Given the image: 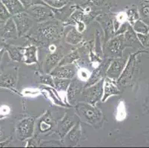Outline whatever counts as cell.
Masks as SVG:
<instances>
[{
    "label": "cell",
    "mask_w": 149,
    "mask_h": 148,
    "mask_svg": "<svg viewBox=\"0 0 149 148\" xmlns=\"http://www.w3.org/2000/svg\"><path fill=\"white\" fill-rule=\"evenodd\" d=\"M126 63L127 59H123L122 57L112 59L107 70V77H109L110 79L116 81L121 76Z\"/></svg>",
    "instance_id": "cell-10"
},
{
    "label": "cell",
    "mask_w": 149,
    "mask_h": 148,
    "mask_svg": "<svg viewBox=\"0 0 149 148\" xmlns=\"http://www.w3.org/2000/svg\"><path fill=\"white\" fill-rule=\"evenodd\" d=\"M22 4L23 7L25 8V10L31 7L36 5H46L42 0H19Z\"/></svg>",
    "instance_id": "cell-34"
},
{
    "label": "cell",
    "mask_w": 149,
    "mask_h": 148,
    "mask_svg": "<svg viewBox=\"0 0 149 148\" xmlns=\"http://www.w3.org/2000/svg\"><path fill=\"white\" fill-rule=\"evenodd\" d=\"M70 79L54 77V88L59 92H65L70 83Z\"/></svg>",
    "instance_id": "cell-26"
},
{
    "label": "cell",
    "mask_w": 149,
    "mask_h": 148,
    "mask_svg": "<svg viewBox=\"0 0 149 148\" xmlns=\"http://www.w3.org/2000/svg\"><path fill=\"white\" fill-rule=\"evenodd\" d=\"M11 17V14L9 13L6 7L0 0V20L2 22H6L7 20H8Z\"/></svg>",
    "instance_id": "cell-33"
},
{
    "label": "cell",
    "mask_w": 149,
    "mask_h": 148,
    "mask_svg": "<svg viewBox=\"0 0 149 148\" xmlns=\"http://www.w3.org/2000/svg\"><path fill=\"white\" fill-rule=\"evenodd\" d=\"M97 21L100 23L105 31V42L106 43L109 39L115 36L113 18L108 15H105V16H100V17H98Z\"/></svg>",
    "instance_id": "cell-15"
},
{
    "label": "cell",
    "mask_w": 149,
    "mask_h": 148,
    "mask_svg": "<svg viewBox=\"0 0 149 148\" xmlns=\"http://www.w3.org/2000/svg\"><path fill=\"white\" fill-rule=\"evenodd\" d=\"M5 51L8 52L10 59L14 62H23V47H18L13 45H5Z\"/></svg>",
    "instance_id": "cell-23"
},
{
    "label": "cell",
    "mask_w": 149,
    "mask_h": 148,
    "mask_svg": "<svg viewBox=\"0 0 149 148\" xmlns=\"http://www.w3.org/2000/svg\"><path fill=\"white\" fill-rule=\"evenodd\" d=\"M62 59V55L61 53L53 52L48 54L46 56V59L44 62V70L46 73H49L56 65L59 63L61 59Z\"/></svg>",
    "instance_id": "cell-17"
},
{
    "label": "cell",
    "mask_w": 149,
    "mask_h": 148,
    "mask_svg": "<svg viewBox=\"0 0 149 148\" xmlns=\"http://www.w3.org/2000/svg\"><path fill=\"white\" fill-rule=\"evenodd\" d=\"M76 24H77V26L76 29L79 31V33H82L83 32L85 29V23L82 21H79V22H77L76 23Z\"/></svg>",
    "instance_id": "cell-40"
},
{
    "label": "cell",
    "mask_w": 149,
    "mask_h": 148,
    "mask_svg": "<svg viewBox=\"0 0 149 148\" xmlns=\"http://www.w3.org/2000/svg\"><path fill=\"white\" fill-rule=\"evenodd\" d=\"M82 40V34L77 31L75 28H73L69 31L65 38L66 42H68V44H73V45L79 44Z\"/></svg>",
    "instance_id": "cell-25"
},
{
    "label": "cell",
    "mask_w": 149,
    "mask_h": 148,
    "mask_svg": "<svg viewBox=\"0 0 149 148\" xmlns=\"http://www.w3.org/2000/svg\"><path fill=\"white\" fill-rule=\"evenodd\" d=\"M137 38L139 39V42L141 43L142 46L143 47H149V33L146 34H141V33H136Z\"/></svg>",
    "instance_id": "cell-37"
},
{
    "label": "cell",
    "mask_w": 149,
    "mask_h": 148,
    "mask_svg": "<svg viewBox=\"0 0 149 148\" xmlns=\"http://www.w3.org/2000/svg\"><path fill=\"white\" fill-rule=\"evenodd\" d=\"M125 118V108L124 104L121 103L119 104L118 109H117V114H116V119L119 121H122Z\"/></svg>",
    "instance_id": "cell-38"
},
{
    "label": "cell",
    "mask_w": 149,
    "mask_h": 148,
    "mask_svg": "<svg viewBox=\"0 0 149 148\" xmlns=\"http://www.w3.org/2000/svg\"><path fill=\"white\" fill-rule=\"evenodd\" d=\"M10 145V141H7V142H1L0 143V147H5V145Z\"/></svg>",
    "instance_id": "cell-43"
},
{
    "label": "cell",
    "mask_w": 149,
    "mask_h": 148,
    "mask_svg": "<svg viewBox=\"0 0 149 148\" xmlns=\"http://www.w3.org/2000/svg\"><path fill=\"white\" fill-rule=\"evenodd\" d=\"M17 69L10 70L8 72L2 73L0 75V88H8L14 92H17V83L18 76H17Z\"/></svg>",
    "instance_id": "cell-11"
},
{
    "label": "cell",
    "mask_w": 149,
    "mask_h": 148,
    "mask_svg": "<svg viewBox=\"0 0 149 148\" xmlns=\"http://www.w3.org/2000/svg\"><path fill=\"white\" fill-rule=\"evenodd\" d=\"M125 47H139L142 46L137 38L136 33L134 31L132 26L128 24V29L124 33Z\"/></svg>",
    "instance_id": "cell-16"
},
{
    "label": "cell",
    "mask_w": 149,
    "mask_h": 148,
    "mask_svg": "<svg viewBox=\"0 0 149 148\" xmlns=\"http://www.w3.org/2000/svg\"><path fill=\"white\" fill-rule=\"evenodd\" d=\"M52 127V123H51V119L50 117V115H47L45 116L39 124V129H40L41 133L48 132V130H51Z\"/></svg>",
    "instance_id": "cell-28"
},
{
    "label": "cell",
    "mask_w": 149,
    "mask_h": 148,
    "mask_svg": "<svg viewBox=\"0 0 149 148\" xmlns=\"http://www.w3.org/2000/svg\"><path fill=\"white\" fill-rule=\"evenodd\" d=\"M35 120L33 117H28L22 119L17 126V137L19 140H25L31 138L34 132Z\"/></svg>",
    "instance_id": "cell-8"
},
{
    "label": "cell",
    "mask_w": 149,
    "mask_h": 148,
    "mask_svg": "<svg viewBox=\"0 0 149 148\" xmlns=\"http://www.w3.org/2000/svg\"><path fill=\"white\" fill-rule=\"evenodd\" d=\"M68 141L70 145H77L81 136V126L79 123L76 124L68 133Z\"/></svg>",
    "instance_id": "cell-24"
},
{
    "label": "cell",
    "mask_w": 149,
    "mask_h": 148,
    "mask_svg": "<svg viewBox=\"0 0 149 148\" xmlns=\"http://www.w3.org/2000/svg\"><path fill=\"white\" fill-rule=\"evenodd\" d=\"M2 136H3V133L2 132V130H1V128H0V138H2Z\"/></svg>",
    "instance_id": "cell-44"
},
{
    "label": "cell",
    "mask_w": 149,
    "mask_h": 148,
    "mask_svg": "<svg viewBox=\"0 0 149 148\" xmlns=\"http://www.w3.org/2000/svg\"><path fill=\"white\" fill-rule=\"evenodd\" d=\"M103 81L104 80L102 79L91 86L83 88L82 95L85 97L86 102L95 105L102 99L103 95Z\"/></svg>",
    "instance_id": "cell-6"
},
{
    "label": "cell",
    "mask_w": 149,
    "mask_h": 148,
    "mask_svg": "<svg viewBox=\"0 0 149 148\" xmlns=\"http://www.w3.org/2000/svg\"><path fill=\"white\" fill-rule=\"evenodd\" d=\"M139 13H140L142 19H149V4L148 3L141 4L140 9H139Z\"/></svg>",
    "instance_id": "cell-35"
},
{
    "label": "cell",
    "mask_w": 149,
    "mask_h": 148,
    "mask_svg": "<svg viewBox=\"0 0 149 148\" xmlns=\"http://www.w3.org/2000/svg\"><path fill=\"white\" fill-rule=\"evenodd\" d=\"M25 11L37 22H44L54 19L53 9L47 5H36L27 9Z\"/></svg>",
    "instance_id": "cell-3"
},
{
    "label": "cell",
    "mask_w": 149,
    "mask_h": 148,
    "mask_svg": "<svg viewBox=\"0 0 149 148\" xmlns=\"http://www.w3.org/2000/svg\"><path fill=\"white\" fill-rule=\"evenodd\" d=\"M39 82L41 84L45 85H49V86L54 88V78L51 74L48 73H45V74H42L40 76V79H39Z\"/></svg>",
    "instance_id": "cell-32"
},
{
    "label": "cell",
    "mask_w": 149,
    "mask_h": 148,
    "mask_svg": "<svg viewBox=\"0 0 149 148\" xmlns=\"http://www.w3.org/2000/svg\"><path fill=\"white\" fill-rule=\"evenodd\" d=\"M75 124V119L73 116H64V118L59 122V135H60L61 138H63L67 135L68 133L70 131V130L72 128Z\"/></svg>",
    "instance_id": "cell-19"
},
{
    "label": "cell",
    "mask_w": 149,
    "mask_h": 148,
    "mask_svg": "<svg viewBox=\"0 0 149 148\" xmlns=\"http://www.w3.org/2000/svg\"><path fill=\"white\" fill-rule=\"evenodd\" d=\"M62 24L57 21L44 22L40 24L36 30L34 39L37 42L46 44L59 39L62 33L63 29Z\"/></svg>",
    "instance_id": "cell-1"
},
{
    "label": "cell",
    "mask_w": 149,
    "mask_h": 148,
    "mask_svg": "<svg viewBox=\"0 0 149 148\" xmlns=\"http://www.w3.org/2000/svg\"><path fill=\"white\" fill-rule=\"evenodd\" d=\"M120 93V90L116 85V81L106 76L103 81V95L102 97V101L105 102L110 96H116Z\"/></svg>",
    "instance_id": "cell-14"
},
{
    "label": "cell",
    "mask_w": 149,
    "mask_h": 148,
    "mask_svg": "<svg viewBox=\"0 0 149 148\" xmlns=\"http://www.w3.org/2000/svg\"><path fill=\"white\" fill-rule=\"evenodd\" d=\"M5 47H2L0 48V65H1V62H2V59L3 58V56L5 54Z\"/></svg>",
    "instance_id": "cell-42"
},
{
    "label": "cell",
    "mask_w": 149,
    "mask_h": 148,
    "mask_svg": "<svg viewBox=\"0 0 149 148\" xmlns=\"http://www.w3.org/2000/svg\"><path fill=\"white\" fill-rule=\"evenodd\" d=\"M125 48L124 34L116 35V36L107 42L105 46V56L110 59L123 57V50Z\"/></svg>",
    "instance_id": "cell-4"
},
{
    "label": "cell",
    "mask_w": 149,
    "mask_h": 148,
    "mask_svg": "<svg viewBox=\"0 0 149 148\" xmlns=\"http://www.w3.org/2000/svg\"><path fill=\"white\" fill-rule=\"evenodd\" d=\"M48 50H49V51H51V53H53V52H55V51L57 50V48H56V45H55V44H50L49 46H48Z\"/></svg>",
    "instance_id": "cell-41"
},
{
    "label": "cell",
    "mask_w": 149,
    "mask_h": 148,
    "mask_svg": "<svg viewBox=\"0 0 149 148\" xmlns=\"http://www.w3.org/2000/svg\"><path fill=\"white\" fill-rule=\"evenodd\" d=\"M84 88L83 84L79 80L74 79L70 81L68 88L67 89V99L69 104L71 105H75L77 103V96L82 92Z\"/></svg>",
    "instance_id": "cell-13"
},
{
    "label": "cell",
    "mask_w": 149,
    "mask_h": 148,
    "mask_svg": "<svg viewBox=\"0 0 149 148\" xmlns=\"http://www.w3.org/2000/svg\"><path fill=\"white\" fill-rule=\"evenodd\" d=\"M23 62L27 65L38 63L37 47L35 45H31L23 48Z\"/></svg>",
    "instance_id": "cell-20"
},
{
    "label": "cell",
    "mask_w": 149,
    "mask_h": 148,
    "mask_svg": "<svg viewBox=\"0 0 149 148\" xmlns=\"http://www.w3.org/2000/svg\"><path fill=\"white\" fill-rule=\"evenodd\" d=\"M76 73H77V68L75 66L69 64L65 65H58L57 67H54L49 73L54 77L72 79Z\"/></svg>",
    "instance_id": "cell-12"
},
{
    "label": "cell",
    "mask_w": 149,
    "mask_h": 148,
    "mask_svg": "<svg viewBox=\"0 0 149 148\" xmlns=\"http://www.w3.org/2000/svg\"><path fill=\"white\" fill-rule=\"evenodd\" d=\"M52 9L54 13V18L57 19L58 20H60L62 22L67 21L70 15L75 10V8L74 6H69L68 4L65 6L59 9H54V8Z\"/></svg>",
    "instance_id": "cell-22"
},
{
    "label": "cell",
    "mask_w": 149,
    "mask_h": 148,
    "mask_svg": "<svg viewBox=\"0 0 149 148\" xmlns=\"http://www.w3.org/2000/svg\"><path fill=\"white\" fill-rule=\"evenodd\" d=\"M133 29L136 33H141V34H146L149 32V26L143 21L138 19L132 26Z\"/></svg>",
    "instance_id": "cell-27"
},
{
    "label": "cell",
    "mask_w": 149,
    "mask_h": 148,
    "mask_svg": "<svg viewBox=\"0 0 149 148\" xmlns=\"http://www.w3.org/2000/svg\"><path fill=\"white\" fill-rule=\"evenodd\" d=\"M111 60L112 59L107 58L105 60L102 61V62L99 65L98 67L91 73L90 77L86 81L85 85H84V88L91 86V85L98 82L100 80L103 79V77L106 75L107 70H108V66H109Z\"/></svg>",
    "instance_id": "cell-9"
},
{
    "label": "cell",
    "mask_w": 149,
    "mask_h": 148,
    "mask_svg": "<svg viewBox=\"0 0 149 148\" xmlns=\"http://www.w3.org/2000/svg\"><path fill=\"white\" fill-rule=\"evenodd\" d=\"M126 16H127V22L129 23L130 25L133 26L134 24L139 19V13H138L137 10L134 8H131L129 9L128 11L126 12Z\"/></svg>",
    "instance_id": "cell-29"
},
{
    "label": "cell",
    "mask_w": 149,
    "mask_h": 148,
    "mask_svg": "<svg viewBox=\"0 0 149 148\" xmlns=\"http://www.w3.org/2000/svg\"><path fill=\"white\" fill-rule=\"evenodd\" d=\"M79 58V55H78V52L77 51H74V52L70 53V54H68L66 56H65L61 61L59 62V65H69L74 62V61L77 60Z\"/></svg>",
    "instance_id": "cell-30"
},
{
    "label": "cell",
    "mask_w": 149,
    "mask_h": 148,
    "mask_svg": "<svg viewBox=\"0 0 149 148\" xmlns=\"http://www.w3.org/2000/svg\"><path fill=\"white\" fill-rule=\"evenodd\" d=\"M76 111L79 117L88 124L93 127H99L102 118V112L96 108L95 105L88 103H78L76 104Z\"/></svg>",
    "instance_id": "cell-2"
},
{
    "label": "cell",
    "mask_w": 149,
    "mask_h": 148,
    "mask_svg": "<svg viewBox=\"0 0 149 148\" xmlns=\"http://www.w3.org/2000/svg\"><path fill=\"white\" fill-rule=\"evenodd\" d=\"M91 76V73L88 70L85 68H81L78 70V78L80 81H87Z\"/></svg>",
    "instance_id": "cell-36"
},
{
    "label": "cell",
    "mask_w": 149,
    "mask_h": 148,
    "mask_svg": "<svg viewBox=\"0 0 149 148\" xmlns=\"http://www.w3.org/2000/svg\"><path fill=\"white\" fill-rule=\"evenodd\" d=\"M42 1L51 8H55V9L63 8L68 4L66 0H42Z\"/></svg>",
    "instance_id": "cell-31"
},
{
    "label": "cell",
    "mask_w": 149,
    "mask_h": 148,
    "mask_svg": "<svg viewBox=\"0 0 149 148\" xmlns=\"http://www.w3.org/2000/svg\"><path fill=\"white\" fill-rule=\"evenodd\" d=\"M144 52H146V51H138V52L131 54L130 56L129 59H128V61H127L125 67L121 76H120L118 79L116 80V84L117 85H120V87H124L125 85H126L131 81L133 76H134V73L137 56L139 54H142V53Z\"/></svg>",
    "instance_id": "cell-5"
},
{
    "label": "cell",
    "mask_w": 149,
    "mask_h": 148,
    "mask_svg": "<svg viewBox=\"0 0 149 148\" xmlns=\"http://www.w3.org/2000/svg\"><path fill=\"white\" fill-rule=\"evenodd\" d=\"M12 19L17 27L19 37L25 36L33 27V19L27 13L26 11L13 15L12 16Z\"/></svg>",
    "instance_id": "cell-7"
},
{
    "label": "cell",
    "mask_w": 149,
    "mask_h": 148,
    "mask_svg": "<svg viewBox=\"0 0 149 148\" xmlns=\"http://www.w3.org/2000/svg\"><path fill=\"white\" fill-rule=\"evenodd\" d=\"M2 37L5 39H16L19 37L17 27L12 17L5 22L3 28Z\"/></svg>",
    "instance_id": "cell-18"
},
{
    "label": "cell",
    "mask_w": 149,
    "mask_h": 148,
    "mask_svg": "<svg viewBox=\"0 0 149 148\" xmlns=\"http://www.w3.org/2000/svg\"><path fill=\"white\" fill-rule=\"evenodd\" d=\"M11 16L25 11V8L19 0H1Z\"/></svg>",
    "instance_id": "cell-21"
},
{
    "label": "cell",
    "mask_w": 149,
    "mask_h": 148,
    "mask_svg": "<svg viewBox=\"0 0 149 148\" xmlns=\"http://www.w3.org/2000/svg\"><path fill=\"white\" fill-rule=\"evenodd\" d=\"M88 2L94 5H102L108 3L109 0H88Z\"/></svg>",
    "instance_id": "cell-39"
}]
</instances>
